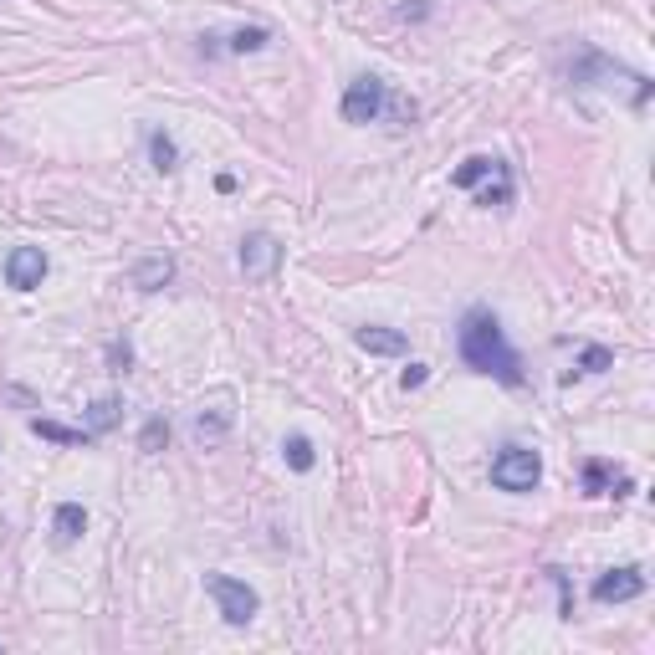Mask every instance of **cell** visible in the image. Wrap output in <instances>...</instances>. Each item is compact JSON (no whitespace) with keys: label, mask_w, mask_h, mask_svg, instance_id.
<instances>
[{"label":"cell","mask_w":655,"mask_h":655,"mask_svg":"<svg viewBox=\"0 0 655 655\" xmlns=\"http://www.w3.org/2000/svg\"><path fill=\"white\" fill-rule=\"evenodd\" d=\"M277 267H282V241L267 236V231H251V236L241 241V272H246L251 282H267Z\"/></svg>","instance_id":"obj_5"},{"label":"cell","mask_w":655,"mask_h":655,"mask_svg":"<svg viewBox=\"0 0 655 655\" xmlns=\"http://www.w3.org/2000/svg\"><path fill=\"white\" fill-rule=\"evenodd\" d=\"M164 446H169V420L154 415V420L144 425V435H139V451H164Z\"/></svg>","instance_id":"obj_19"},{"label":"cell","mask_w":655,"mask_h":655,"mask_svg":"<svg viewBox=\"0 0 655 655\" xmlns=\"http://www.w3.org/2000/svg\"><path fill=\"white\" fill-rule=\"evenodd\" d=\"M256 47H267V31H261V26H241L231 36V52H256Z\"/></svg>","instance_id":"obj_20"},{"label":"cell","mask_w":655,"mask_h":655,"mask_svg":"<svg viewBox=\"0 0 655 655\" xmlns=\"http://www.w3.org/2000/svg\"><path fill=\"white\" fill-rule=\"evenodd\" d=\"M190 430H195V441H200V446H210V441H221V435L231 430V415H226V410H221V415H205V410H200Z\"/></svg>","instance_id":"obj_16"},{"label":"cell","mask_w":655,"mask_h":655,"mask_svg":"<svg viewBox=\"0 0 655 655\" xmlns=\"http://www.w3.org/2000/svg\"><path fill=\"white\" fill-rule=\"evenodd\" d=\"M400 384H405V389H420V384H425V364H410V369L400 374Z\"/></svg>","instance_id":"obj_21"},{"label":"cell","mask_w":655,"mask_h":655,"mask_svg":"<svg viewBox=\"0 0 655 655\" xmlns=\"http://www.w3.org/2000/svg\"><path fill=\"white\" fill-rule=\"evenodd\" d=\"M384 98H389V87L379 77H354V82H348V93H343V118L348 123H379L384 118Z\"/></svg>","instance_id":"obj_4"},{"label":"cell","mask_w":655,"mask_h":655,"mask_svg":"<svg viewBox=\"0 0 655 655\" xmlns=\"http://www.w3.org/2000/svg\"><path fill=\"white\" fill-rule=\"evenodd\" d=\"M497 169H502V159H492V154H476V159H466V164L451 174V185H456V190H476L482 180H492Z\"/></svg>","instance_id":"obj_12"},{"label":"cell","mask_w":655,"mask_h":655,"mask_svg":"<svg viewBox=\"0 0 655 655\" xmlns=\"http://www.w3.org/2000/svg\"><path fill=\"white\" fill-rule=\"evenodd\" d=\"M113 425H118V400L108 395V400H98L93 410H87V425H82V430H87V435H93V441H98V435H108Z\"/></svg>","instance_id":"obj_15"},{"label":"cell","mask_w":655,"mask_h":655,"mask_svg":"<svg viewBox=\"0 0 655 655\" xmlns=\"http://www.w3.org/2000/svg\"><path fill=\"white\" fill-rule=\"evenodd\" d=\"M645 594V574L640 569H609L594 579V599L599 604H625V599H640Z\"/></svg>","instance_id":"obj_7"},{"label":"cell","mask_w":655,"mask_h":655,"mask_svg":"<svg viewBox=\"0 0 655 655\" xmlns=\"http://www.w3.org/2000/svg\"><path fill=\"white\" fill-rule=\"evenodd\" d=\"M41 277H47V251H41V246H16L6 256V282L16 292H36Z\"/></svg>","instance_id":"obj_6"},{"label":"cell","mask_w":655,"mask_h":655,"mask_svg":"<svg viewBox=\"0 0 655 655\" xmlns=\"http://www.w3.org/2000/svg\"><path fill=\"white\" fill-rule=\"evenodd\" d=\"M354 343L364 348V354H379V359H400V354H410L405 333H395V328H354Z\"/></svg>","instance_id":"obj_9"},{"label":"cell","mask_w":655,"mask_h":655,"mask_svg":"<svg viewBox=\"0 0 655 655\" xmlns=\"http://www.w3.org/2000/svg\"><path fill=\"white\" fill-rule=\"evenodd\" d=\"M128 282H134L139 292H164V287L174 282V261H169L164 251H154V256H139L134 267H128Z\"/></svg>","instance_id":"obj_8"},{"label":"cell","mask_w":655,"mask_h":655,"mask_svg":"<svg viewBox=\"0 0 655 655\" xmlns=\"http://www.w3.org/2000/svg\"><path fill=\"white\" fill-rule=\"evenodd\" d=\"M456 348H461L466 369L487 374V379H497V384H507V389H522V379H528V374H522L517 348L507 343V333H502V323H497L492 308H471V313L461 318Z\"/></svg>","instance_id":"obj_1"},{"label":"cell","mask_w":655,"mask_h":655,"mask_svg":"<svg viewBox=\"0 0 655 655\" xmlns=\"http://www.w3.org/2000/svg\"><path fill=\"white\" fill-rule=\"evenodd\" d=\"M149 154H154V169H159V174H169L174 159H180V149H174L169 134H149Z\"/></svg>","instance_id":"obj_18"},{"label":"cell","mask_w":655,"mask_h":655,"mask_svg":"<svg viewBox=\"0 0 655 655\" xmlns=\"http://www.w3.org/2000/svg\"><path fill=\"white\" fill-rule=\"evenodd\" d=\"M31 430L41 435V441H57V446H87V441H93V435H87V430H67V425H57V420H31Z\"/></svg>","instance_id":"obj_13"},{"label":"cell","mask_w":655,"mask_h":655,"mask_svg":"<svg viewBox=\"0 0 655 655\" xmlns=\"http://www.w3.org/2000/svg\"><path fill=\"white\" fill-rule=\"evenodd\" d=\"M609 364H615V354H609V348H599V343H589L584 354H579V369H569L563 379H574V374H604Z\"/></svg>","instance_id":"obj_17"},{"label":"cell","mask_w":655,"mask_h":655,"mask_svg":"<svg viewBox=\"0 0 655 655\" xmlns=\"http://www.w3.org/2000/svg\"><path fill=\"white\" fill-rule=\"evenodd\" d=\"M82 533H87L82 502H57V512H52V538H57V543H77Z\"/></svg>","instance_id":"obj_11"},{"label":"cell","mask_w":655,"mask_h":655,"mask_svg":"<svg viewBox=\"0 0 655 655\" xmlns=\"http://www.w3.org/2000/svg\"><path fill=\"white\" fill-rule=\"evenodd\" d=\"M584 492H594V497H604V492H615V497H625V492H630V476H620V471H609L604 461H584Z\"/></svg>","instance_id":"obj_10"},{"label":"cell","mask_w":655,"mask_h":655,"mask_svg":"<svg viewBox=\"0 0 655 655\" xmlns=\"http://www.w3.org/2000/svg\"><path fill=\"white\" fill-rule=\"evenodd\" d=\"M282 456H287L292 471H313V461H318V451H313L308 435H287V441H282Z\"/></svg>","instance_id":"obj_14"},{"label":"cell","mask_w":655,"mask_h":655,"mask_svg":"<svg viewBox=\"0 0 655 655\" xmlns=\"http://www.w3.org/2000/svg\"><path fill=\"white\" fill-rule=\"evenodd\" d=\"M538 482H543L538 451H528V446H502V451H497V461H492V487H497V492L522 497V492H533Z\"/></svg>","instance_id":"obj_2"},{"label":"cell","mask_w":655,"mask_h":655,"mask_svg":"<svg viewBox=\"0 0 655 655\" xmlns=\"http://www.w3.org/2000/svg\"><path fill=\"white\" fill-rule=\"evenodd\" d=\"M205 589H210V599H215V604H221V615H226L231 625H251V620H256L261 599H256V589H251V584H241V579H231V574H210V579H205Z\"/></svg>","instance_id":"obj_3"}]
</instances>
